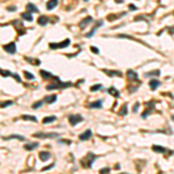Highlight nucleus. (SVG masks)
Listing matches in <instances>:
<instances>
[{
  "mask_svg": "<svg viewBox=\"0 0 174 174\" xmlns=\"http://www.w3.org/2000/svg\"><path fill=\"white\" fill-rule=\"evenodd\" d=\"M95 159H96V156H95L94 153H92V152H88V153L81 159V162H80L81 166H82L84 168H91Z\"/></svg>",
  "mask_w": 174,
  "mask_h": 174,
  "instance_id": "nucleus-1",
  "label": "nucleus"
},
{
  "mask_svg": "<svg viewBox=\"0 0 174 174\" xmlns=\"http://www.w3.org/2000/svg\"><path fill=\"white\" fill-rule=\"evenodd\" d=\"M70 86H72L71 82H62L60 79L57 80V84H49L46 85V90L48 91H52V90H63V88H68Z\"/></svg>",
  "mask_w": 174,
  "mask_h": 174,
  "instance_id": "nucleus-2",
  "label": "nucleus"
},
{
  "mask_svg": "<svg viewBox=\"0 0 174 174\" xmlns=\"http://www.w3.org/2000/svg\"><path fill=\"white\" fill-rule=\"evenodd\" d=\"M36 138H55L59 136V134H55V132H36L33 135Z\"/></svg>",
  "mask_w": 174,
  "mask_h": 174,
  "instance_id": "nucleus-3",
  "label": "nucleus"
},
{
  "mask_svg": "<svg viewBox=\"0 0 174 174\" xmlns=\"http://www.w3.org/2000/svg\"><path fill=\"white\" fill-rule=\"evenodd\" d=\"M70 41L69 38H66L65 41H63V42H59V43H50L49 46H50V49H63V48H66V46H70Z\"/></svg>",
  "mask_w": 174,
  "mask_h": 174,
  "instance_id": "nucleus-4",
  "label": "nucleus"
},
{
  "mask_svg": "<svg viewBox=\"0 0 174 174\" xmlns=\"http://www.w3.org/2000/svg\"><path fill=\"white\" fill-rule=\"evenodd\" d=\"M84 121V117L81 115H70L69 116V122L71 126H77L78 123H80Z\"/></svg>",
  "mask_w": 174,
  "mask_h": 174,
  "instance_id": "nucleus-5",
  "label": "nucleus"
},
{
  "mask_svg": "<svg viewBox=\"0 0 174 174\" xmlns=\"http://www.w3.org/2000/svg\"><path fill=\"white\" fill-rule=\"evenodd\" d=\"M0 74L2 76V77H13V78H15L18 82H21V78H20V76L19 74H15V73H12L10 71H7V70H2L0 69Z\"/></svg>",
  "mask_w": 174,
  "mask_h": 174,
  "instance_id": "nucleus-6",
  "label": "nucleus"
},
{
  "mask_svg": "<svg viewBox=\"0 0 174 174\" xmlns=\"http://www.w3.org/2000/svg\"><path fill=\"white\" fill-rule=\"evenodd\" d=\"M4 50H5L6 52L11 54V55H14V54L16 52V46H15V43H14V42H11V43H8V44L4 46Z\"/></svg>",
  "mask_w": 174,
  "mask_h": 174,
  "instance_id": "nucleus-7",
  "label": "nucleus"
},
{
  "mask_svg": "<svg viewBox=\"0 0 174 174\" xmlns=\"http://www.w3.org/2000/svg\"><path fill=\"white\" fill-rule=\"evenodd\" d=\"M153 108H154V101H150V102H148V107H146L145 112L142 114V117H143V118H146L148 115H150L151 113L153 112Z\"/></svg>",
  "mask_w": 174,
  "mask_h": 174,
  "instance_id": "nucleus-8",
  "label": "nucleus"
},
{
  "mask_svg": "<svg viewBox=\"0 0 174 174\" xmlns=\"http://www.w3.org/2000/svg\"><path fill=\"white\" fill-rule=\"evenodd\" d=\"M102 24H104V21H102V20H98V21H96V23H95V26L93 27V29H92V30H91V32H90L88 34H86V37H87V38H90V37H92L93 35L95 34V32H96V29H98V28H100V27H101Z\"/></svg>",
  "mask_w": 174,
  "mask_h": 174,
  "instance_id": "nucleus-9",
  "label": "nucleus"
},
{
  "mask_svg": "<svg viewBox=\"0 0 174 174\" xmlns=\"http://www.w3.org/2000/svg\"><path fill=\"white\" fill-rule=\"evenodd\" d=\"M127 76H128V78H129V80L136 81V82H140V81L138 80V74H137L134 70H128Z\"/></svg>",
  "mask_w": 174,
  "mask_h": 174,
  "instance_id": "nucleus-10",
  "label": "nucleus"
},
{
  "mask_svg": "<svg viewBox=\"0 0 174 174\" xmlns=\"http://www.w3.org/2000/svg\"><path fill=\"white\" fill-rule=\"evenodd\" d=\"M124 15H127V12H122L120 14H110V15L107 16V20L110 21V22H113V21H115V20L120 19V18H123Z\"/></svg>",
  "mask_w": 174,
  "mask_h": 174,
  "instance_id": "nucleus-11",
  "label": "nucleus"
},
{
  "mask_svg": "<svg viewBox=\"0 0 174 174\" xmlns=\"http://www.w3.org/2000/svg\"><path fill=\"white\" fill-rule=\"evenodd\" d=\"M93 136V132H92V130H86L85 132H82L80 136H79V139L80 140H87V139H90L91 137Z\"/></svg>",
  "mask_w": 174,
  "mask_h": 174,
  "instance_id": "nucleus-12",
  "label": "nucleus"
},
{
  "mask_svg": "<svg viewBox=\"0 0 174 174\" xmlns=\"http://www.w3.org/2000/svg\"><path fill=\"white\" fill-rule=\"evenodd\" d=\"M106 74H108L109 77H122V72L121 71H109V70H102Z\"/></svg>",
  "mask_w": 174,
  "mask_h": 174,
  "instance_id": "nucleus-13",
  "label": "nucleus"
},
{
  "mask_svg": "<svg viewBox=\"0 0 174 174\" xmlns=\"http://www.w3.org/2000/svg\"><path fill=\"white\" fill-rule=\"evenodd\" d=\"M13 23H14V26L16 27V29H18V32H19V34L20 35H23L26 33V29L23 28L22 22H20V21H13Z\"/></svg>",
  "mask_w": 174,
  "mask_h": 174,
  "instance_id": "nucleus-14",
  "label": "nucleus"
},
{
  "mask_svg": "<svg viewBox=\"0 0 174 174\" xmlns=\"http://www.w3.org/2000/svg\"><path fill=\"white\" fill-rule=\"evenodd\" d=\"M149 85H150V88L152 91H156V90L162 85V82L159 80H157V79H152V80H150Z\"/></svg>",
  "mask_w": 174,
  "mask_h": 174,
  "instance_id": "nucleus-15",
  "label": "nucleus"
},
{
  "mask_svg": "<svg viewBox=\"0 0 174 174\" xmlns=\"http://www.w3.org/2000/svg\"><path fill=\"white\" fill-rule=\"evenodd\" d=\"M57 5H58V0H49V1L46 2V10H48V11H51V10H54Z\"/></svg>",
  "mask_w": 174,
  "mask_h": 174,
  "instance_id": "nucleus-16",
  "label": "nucleus"
},
{
  "mask_svg": "<svg viewBox=\"0 0 174 174\" xmlns=\"http://www.w3.org/2000/svg\"><path fill=\"white\" fill-rule=\"evenodd\" d=\"M92 21H93L92 16H87L86 19H84V20L79 23V27H80L81 29H82V28H86V27H87V24H88V23H91Z\"/></svg>",
  "mask_w": 174,
  "mask_h": 174,
  "instance_id": "nucleus-17",
  "label": "nucleus"
},
{
  "mask_svg": "<svg viewBox=\"0 0 174 174\" xmlns=\"http://www.w3.org/2000/svg\"><path fill=\"white\" fill-rule=\"evenodd\" d=\"M40 73H41L42 78H43V79H46V80H49V79L54 78V76H52V74H51L50 72L46 71V70H41V71H40Z\"/></svg>",
  "mask_w": 174,
  "mask_h": 174,
  "instance_id": "nucleus-18",
  "label": "nucleus"
},
{
  "mask_svg": "<svg viewBox=\"0 0 174 174\" xmlns=\"http://www.w3.org/2000/svg\"><path fill=\"white\" fill-rule=\"evenodd\" d=\"M38 157H40V159H41L42 162H46L48 159H50V153H49V152H44V151H42V152H40Z\"/></svg>",
  "mask_w": 174,
  "mask_h": 174,
  "instance_id": "nucleus-19",
  "label": "nucleus"
},
{
  "mask_svg": "<svg viewBox=\"0 0 174 174\" xmlns=\"http://www.w3.org/2000/svg\"><path fill=\"white\" fill-rule=\"evenodd\" d=\"M38 146H40L38 143H29V144L24 145V149L28 151H33V150H35V149H37Z\"/></svg>",
  "mask_w": 174,
  "mask_h": 174,
  "instance_id": "nucleus-20",
  "label": "nucleus"
},
{
  "mask_svg": "<svg viewBox=\"0 0 174 174\" xmlns=\"http://www.w3.org/2000/svg\"><path fill=\"white\" fill-rule=\"evenodd\" d=\"M37 22H38V24H41V26H46V24H48V22H49V19L46 18V15H41V16L37 19Z\"/></svg>",
  "mask_w": 174,
  "mask_h": 174,
  "instance_id": "nucleus-21",
  "label": "nucleus"
},
{
  "mask_svg": "<svg viewBox=\"0 0 174 174\" xmlns=\"http://www.w3.org/2000/svg\"><path fill=\"white\" fill-rule=\"evenodd\" d=\"M56 100H57V95L56 94H52V95H49V96H46V104H54V102H56Z\"/></svg>",
  "mask_w": 174,
  "mask_h": 174,
  "instance_id": "nucleus-22",
  "label": "nucleus"
},
{
  "mask_svg": "<svg viewBox=\"0 0 174 174\" xmlns=\"http://www.w3.org/2000/svg\"><path fill=\"white\" fill-rule=\"evenodd\" d=\"M152 150L154 151V152H158V153H165V152H167V149L162 148L160 145H153L152 146Z\"/></svg>",
  "mask_w": 174,
  "mask_h": 174,
  "instance_id": "nucleus-23",
  "label": "nucleus"
},
{
  "mask_svg": "<svg viewBox=\"0 0 174 174\" xmlns=\"http://www.w3.org/2000/svg\"><path fill=\"white\" fill-rule=\"evenodd\" d=\"M107 92L109 93L110 95L115 96V98H118V96H120V92L116 90L115 87H110V88H108V90H107Z\"/></svg>",
  "mask_w": 174,
  "mask_h": 174,
  "instance_id": "nucleus-24",
  "label": "nucleus"
},
{
  "mask_svg": "<svg viewBox=\"0 0 174 174\" xmlns=\"http://www.w3.org/2000/svg\"><path fill=\"white\" fill-rule=\"evenodd\" d=\"M118 37H123V38H129V40H132V41H136V42H138V43H142V44H145V46H148L146 43H144L143 41H139L137 38H135L134 36H130V35H118Z\"/></svg>",
  "mask_w": 174,
  "mask_h": 174,
  "instance_id": "nucleus-25",
  "label": "nucleus"
},
{
  "mask_svg": "<svg viewBox=\"0 0 174 174\" xmlns=\"http://www.w3.org/2000/svg\"><path fill=\"white\" fill-rule=\"evenodd\" d=\"M26 7H27V11L30 12V13H32V12H36V13H38V8L35 6L34 4H30V2H29V4H27V6H26Z\"/></svg>",
  "mask_w": 174,
  "mask_h": 174,
  "instance_id": "nucleus-26",
  "label": "nucleus"
},
{
  "mask_svg": "<svg viewBox=\"0 0 174 174\" xmlns=\"http://www.w3.org/2000/svg\"><path fill=\"white\" fill-rule=\"evenodd\" d=\"M21 16H22V19L24 20H27V21H33V16H32V13L30 12H26V13H22L21 14Z\"/></svg>",
  "mask_w": 174,
  "mask_h": 174,
  "instance_id": "nucleus-27",
  "label": "nucleus"
},
{
  "mask_svg": "<svg viewBox=\"0 0 174 174\" xmlns=\"http://www.w3.org/2000/svg\"><path fill=\"white\" fill-rule=\"evenodd\" d=\"M5 140H8V139H19V140H24V137L21 135H11L8 137H4Z\"/></svg>",
  "mask_w": 174,
  "mask_h": 174,
  "instance_id": "nucleus-28",
  "label": "nucleus"
},
{
  "mask_svg": "<svg viewBox=\"0 0 174 174\" xmlns=\"http://www.w3.org/2000/svg\"><path fill=\"white\" fill-rule=\"evenodd\" d=\"M160 70H154V71H152V72H148V73H145V77H152V76H156V77H159L160 76Z\"/></svg>",
  "mask_w": 174,
  "mask_h": 174,
  "instance_id": "nucleus-29",
  "label": "nucleus"
},
{
  "mask_svg": "<svg viewBox=\"0 0 174 174\" xmlns=\"http://www.w3.org/2000/svg\"><path fill=\"white\" fill-rule=\"evenodd\" d=\"M22 120H26V121H33V122H37V117H35L33 115H22L21 116Z\"/></svg>",
  "mask_w": 174,
  "mask_h": 174,
  "instance_id": "nucleus-30",
  "label": "nucleus"
},
{
  "mask_svg": "<svg viewBox=\"0 0 174 174\" xmlns=\"http://www.w3.org/2000/svg\"><path fill=\"white\" fill-rule=\"evenodd\" d=\"M56 120H57V117H56V116H49V117H46V118L43 120V123H44V124H48V123L55 122Z\"/></svg>",
  "mask_w": 174,
  "mask_h": 174,
  "instance_id": "nucleus-31",
  "label": "nucleus"
},
{
  "mask_svg": "<svg viewBox=\"0 0 174 174\" xmlns=\"http://www.w3.org/2000/svg\"><path fill=\"white\" fill-rule=\"evenodd\" d=\"M90 108H102V101L99 100V101L93 102V104H90Z\"/></svg>",
  "mask_w": 174,
  "mask_h": 174,
  "instance_id": "nucleus-32",
  "label": "nucleus"
},
{
  "mask_svg": "<svg viewBox=\"0 0 174 174\" xmlns=\"http://www.w3.org/2000/svg\"><path fill=\"white\" fill-rule=\"evenodd\" d=\"M127 114H128V106L127 104H123V107H122L121 110H120V115L126 116Z\"/></svg>",
  "mask_w": 174,
  "mask_h": 174,
  "instance_id": "nucleus-33",
  "label": "nucleus"
},
{
  "mask_svg": "<svg viewBox=\"0 0 174 174\" xmlns=\"http://www.w3.org/2000/svg\"><path fill=\"white\" fill-rule=\"evenodd\" d=\"M99 90H102V85H101V84L93 85L92 87H91V91H92V92H96V91H99Z\"/></svg>",
  "mask_w": 174,
  "mask_h": 174,
  "instance_id": "nucleus-34",
  "label": "nucleus"
},
{
  "mask_svg": "<svg viewBox=\"0 0 174 174\" xmlns=\"http://www.w3.org/2000/svg\"><path fill=\"white\" fill-rule=\"evenodd\" d=\"M11 104H13V101H11V100L5 101V102H0V108H6V107H8Z\"/></svg>",
  "mask_w": 174,
  "mask_h": 174,
  "instance_id": "nucleus-35",
  "label": "nucleus"
},
{
  "mask_svg": "<svg viewBox=\"0 0 174 174\" xmlns=\"http://www.w3.org/2000/svg\"><path fill=\"white\" fill-rule=\"evenodd\" d=\"M23 73H24V77H26L27 79H30V80H33V79L35 78L34 74H32V73H29V72H27V71H24Z\"/></svg>",
  "mask_w": 174,
  "mask_h": 174,
  "instance_id": "nucleus-36",
  "label": "nucleus"
},
{
  "mask_svg": "<svg viewBox=\"0 0 174 174\" xmlns=\"http://www.w3.org/2000/svg\"><path fill=\"white\" fill-rule=\"evenodd\" d=\"M42 104H43V101H37V102L33 104L32 108H33V109H37V108H40V107H41Z\"/></svg>",
  "mask_w": 174,
  "mask_h": 174,
  "instance_id": "nucleus-37",
  "label": "nucleus"
},
{
  "mask_svg": "<svg viewBox=\"0 0 174 174\" xmlns=\"http://www.w3.org/2000/svg\"><path fill=\"white\" fill-rule=\"evenodd\" d=\"M109 172H110V168L109 167H104V168L100 170V173H109Z\"/></svg>",
  "mask_w": 174,
  "mask_h": 174,
  "instance_id": "nucleus-38",
  "label": "nucleus"
},
{
  "mask_svg": "<svg viewBox=\"0 0 174 174\" xmlns=\"http://www.w3.org/2000/svg\"><path fill=\"white\" fill-rule=\"evenodd\" d=\"M138 107H139V102H136L135 106H134V109H132V112L134 113H137V110H138Z\"/></svg>",
  "mask_w": 174,
  "mask_h": 174,
  "instance_id": "nucleus-39",
  "label": "nucleus"
},
{
  "mask_svg": "<svg viewBox=\"0 0 174 174\" xmlns=\"http://www.w3.org/2000/svg\"><path fill=\"white\" fill-rule=\"evenodd\" d=\"M91 50H92L95 55H98V54H99V49H98V48H95V46H91Z\"/></svg>",
  "mask_w": 174,
  "mask_h": 174,
  "instance_id": "nucleus-40",
  "label": "nucleus"
},
{
  "mask_svg": "<svg viewBox=\"0 0 174 174\" xmlns=\"http://www.w3.org/2000/svg\"><path fill=\"white\" fill-rule=\"evenodd\" d=\"M54 166H55V164H51L50 166H46V167H43V168H42V171H48V170H50V168H52Z\"/></svg>",
  "mask_w": 174,
  "mask_h": 174,
  "instance_id": "nucleus-41",
  "label": "nucleus"
},
{
  "mask_svg": "<svg viewBox=\"0 0 174 174\" xmlns=\"http://www.w3.org/2000/svg\"><path fill=\"white\" fill-rule=\"evenodd\" d=\"M129 10H131V11H136V10H137V7H136L135 5H132V4H131V5H129Z\"/></svg>",
  "mask_w": 174,
  "mask_h": 174,
  "instance_id": "nucleus-42",
  "label": "nucleus"
},
{
  "mask_svg": "<svg viewBox=\"0 0 174 174\" xmlns=\"http://www.w3.org/2000/svg\"><path fill=\"white\" fill-rule=\"evenodd\" d=\"M16 10V7H7V11H11V12H14Z\"/></svg>",
  "mask_w": 174,
  "mask_h": 174,
  "instance_id": "nucleus-43",
  "label": "nucleus"
},
{
  "mask_svg": "<svg viewBox=\"0 0 174 174\" xmlns=\"http://www.w3.org/2000/svg\"><path fill=\"white\" fill-rule=\"evenodd\" d=\"M60 143H66V144H71V140H60Z\"/></svg>",
  "mask_w": 174,
  "mask_h": 174,
  "instance_id": "nucleus-44",
  "label": "nucleus"
},
{
  "mask_svg": "<svg viewBox=\"0 0 174 174\" xmlns=\"http://www.w3.org/2000/svg\"><path fill=\"white\" fill-rule=\"evenodd\" d=\"M115 2H117V4H121V2H123V0H115Z\"/></svg>",
  "mask_w": 174,
  "mask_h": 174,
  "instance_id": "nucleus-45",
  "label": "nucleus"
},
{
  "mask_svg": "<svg viewBox=\"0 0 174 174\" xmlns=\"http://www.w3.org/2000/svg\"><path fill=\"white\" fill-rule=\"evenodd\" d=\"M172 120L174 121V115H172Z\"/></svg>",
  "mask_w": 174,
  "mask_h": 174,
  "instance_id": "nucleus-46",
  "label": "nucleus"
},
{
  "mask_svg": "<svg viewBox=\"0 0 174 174\" xmlns=\"http://www.w3.org/2000/svg\"><path fill=\"white\" fill-rule=\"evenodd\" d=\"M85 1H88V0H85Z\"/></svg>",
  "mask_w": 174,
  "mask_h": 174,
  "instance_id": "nucleus-47",
  "label": "nucleus"
}]
</instances>
